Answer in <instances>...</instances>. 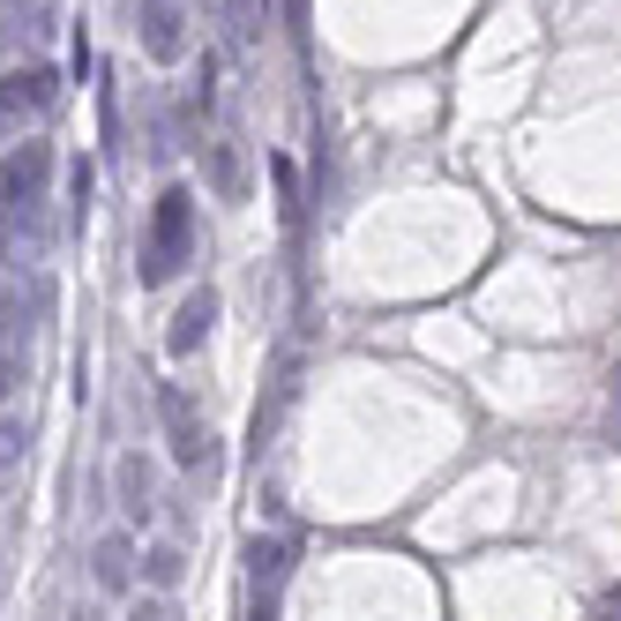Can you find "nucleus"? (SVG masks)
<instances>
[{
  "instance_id": "obj_1",
  "label": "nucleus",
  "mask_w": 621,
  "mask_h": 621,
  "mask_svg": "<svg viewBox=\"0 0 621 621\" xmlns=\"http://www.w3.org/2000/svg\"><path fill=\"white\" fill-rule=\"evenodd\" d=\"M210 315H217V300H210V292H195V300H188V315H180V330H172V345L188 352V345L210 330Z\"/></svg>"
},
{
  "instance_id": "obj_2",
  "label": "nucleus",
  "mask_w": 621,
  "mask_h": 621,
  "mask_svg": "<svg viewBox=\"0 0 621 621\" xmlns=\"http://www.w3.org/2000/svg\"><path fill=\"white\" fill-rule=\"evenodd\" d=\"M45 98V76H15V83H8V105H38Z\"/></svg>"
}]
</instances>
